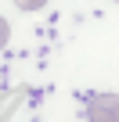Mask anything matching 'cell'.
Instances as JSON below:
<instances>
[{
    "label": "cell",
    "instance_id": "4",
    "mask_svg": "<svg viewBox=\"0 0 119 122\" xmlns=\"http://www.w3.org/2000/svg\"><path fill=\"white\" fill-rule=\"evenodd\" d=\"M115 4H119V0H115Z\"/></svg>",
    "mask_w": 119,
    "mask_h": 122
},
{
    "label": "cell",
    "instance_id": "1",
    "mask_svg": "<svg viewBox=\"0 0 119 122\" xmlns=\"http://www.w3.org/2000/svg\"><path fill=\"white\" fill-rule=\"evenodd\" d=\"M87 122H119V93H94L87 101Z\"/></svg>",
    "mask_w": 119,
    "mask_h": 122
},
{
    "label": "cell",
    "instance_id": "2",
    "mask_svg": "<svg viewBox=\"0 0 119 122\" xmlns=\"http://www.w3.org/2000/svg\"><path fill=\"white\" fill-rule=\"evenodd\" d=\"M7 40H11V25H7V18L0 15V50L7 47Z\"/></svg>",
    "mask_w": 119,
    "mask_h": 122
},
{
    "label": "cell",
    "instance_id": "3",
    "mask_svg": "<svg viewBox=\"0 0 119 122\" xmlns=\"http://www.w3.org/2000/svg\"><path fill=\"white\" fill-rule=\"evenodd\" d=\"M15 4H18L22 11H40V7L47 4V0H15Z\"/></svg>",
    "mask_w": 119,
    "mask_h": 122
}]
</instances>
